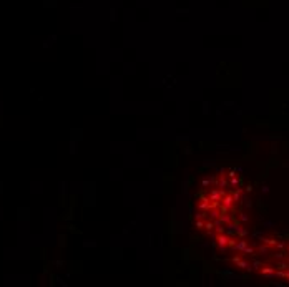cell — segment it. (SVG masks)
Wrapping results in <instances>:
<instances>
[]
</instances>
